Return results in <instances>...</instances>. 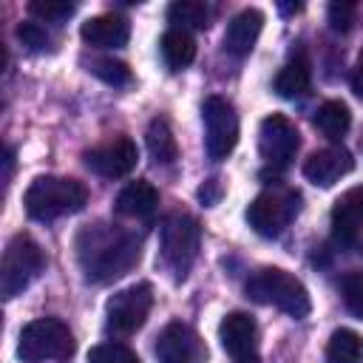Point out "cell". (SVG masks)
Listing matches in <instances>:
<instances>
[{
	"label": "cell",
	"instance_id": "cell-1",
	"mask_svg": "<svg viewBox=\"0 0 363 363\" xmlns=\"http://www.w3.org/2000/svg\"><path fill=\"white\" fill-rule=\"evenodd\" d=\"M77 255H79L85 281L108 284L113 278H122L139 264L142 238L136 233L113 230L111 224H94L79 235Z\"/></svg>",
	"mask_w": 363,
	"mask_h": 363
},
{
	"label": "cell",
	"instance_id": "cell-2",
	"mask_svg": "<svg viewBox=\"0 0 363 363\" xmlns=\"http://www.w3.org/2000/svg\"><path fill=\"white\" fill-rule=\"evenodd\" d=\"M85 201H88L85 184L68 176H37L23 196L26 213L34 221H54L60 216L79 213Z\"/></svg>",
	"mask_w": 363,
	"mask_h": 363
},
{
	"label": "cell",
	"instance_id": "cell-3",
	"mask_svg": "<svg viewBox=\"0 0 363 363\" xmlns=\"http://www.w3.org/2000/svg\"><path fill=\"white\" fill-rule=\"evenodd\" d=\"M244 292L250 301L264 303V306H275L295 320L306 318L312 309L306 286L295 275H289L286 269H278V267H264V269L252 272L244 284Z\"/></svg>",
	"mask_w": 363,
	"mask_h": 363
},
{
	"label": "cell",
	"instance_id": "cell-4",
	"mask_svg": "<svg viewBox=\"0 0 363 363\" xmlns=\"http://www.w3.org/2000/svg\"><path fill=\"white\" fill-rule=\"evenodd\" d=\"M74 354V335L60 318H37L23 326L17 337V357L23 363L68 360Z\"/></svg>",
	"mask_w": 363,
	"mask_h": 363
},
{
	"label": "cell",
	"instance_id": "cell-5",
	"mask_svg": "<svg viewBox=\"0 0 363 363\" xmlns=\"http://www.w3.org/2000/svg\"><path fill=\"white\" fill-rule=\"evenodd\" d=\"M199 241H201V227L193 216L173 213L164 218L159 230V250H162V264L173 272L176 281H182L190 272L199 255Z\"/></svg>",
	"mask_w": 363,
	"mask_h": 363
},
{
	"label": "cell",
	"instance_id": "cell-6",
	"mask_svg": "<svg viewBox=\"0 0 363 363\" xmlns=\"http://www.w3.org/2000/svg\"><path fill=\"white\" fill-rule=\"evenodd\" d=\"M45 267V255L40 250V244L26 235V233H17L6 250H3V261H0V295L6 301H11L14 295H20L31 278Z\"/></svg>",
	"mask_w": 363,
	"mask_h": 363
},
{
	"label": "cell",
	"instance_id": "cell-7",
	"mask_svg": "<svg viewBox=\"0 0 363 363\" xmlns=\"http://www.w3.org/2000/svg\"><path fill=\"white\" fill-rule=\"evenodd\" d=\"M150 306H153V286L145 281L113 292L105 303V332L116 337L133 335L147 320Z\"/></svg>",
	"mask_w": 363,
	"mask_h": 363
},
{
	"label": "cell",
	"instance_id": "cell-8",
	"mask_svg": "<svg viewBox=\"0 0 363 363\" xmlns=\"http://www.w3.org/2000/svg\"><path fill=\"white\" fill-rule=\"evenodd\" d=\"M204 119V150L210 159L221 162L233 153L238 142V116L224 96H207L201 105Z\"/></svg>",
	"mask_w": 363,
	"mask_h": 363
},
{
	"label": "cell",
	"instance_id": "cell-9",
	"mask_svg": "<svg viewBox=\"0 0 363 363\" xmlns=\"http://www.w3.org/2000/svg\"><path fill=\"white\" fill-rule=\"evenodd\" d=\"M298 213V193H278V190H264L258 193L250 207H247V221L250 227L264 235V238H275L284 233V227L292 221V216Z\"/></svg>",
	"mask_w": 363,
	"mask_h": 363
},
{
	"label": "cell",
	"instance_id": "cell-10",
	"mask_svg": "<svg viewBox=\"0 0 363 363\" xmlns=\"http://www.w3.org/2000/svg\"><path fill=\"white\" fill-rule=\"evenodd\" d=\"M82 159H85L91 173H96L102 179H122V176H128L136 167L139 147H136V142L130 136L119 133V136H111L108 142L85 150Z\"/></svg>",
	"mask_w": 363,
	"mask_h": 363
},
{
	"label": "cell",
	"instance_id": "cell-11",
	"mask_svg": "<svg viewBox=\"0 0 363 363\" xmlns=\"http://www.w3.org/2000/svg\"><path fill=\"white\" fill-rule=\"evenodd\" d=\"M301 145L298 128L284 113H269L258 128V153L269 167H286Z\"/></svg>",
	"mask_w": 363,
	"mask_h": 363
},
{
	"label": "cell",
	"instance_id": "cell-12",
	"mask_svg": "<svg viewBox=\"0 0 363 363\" xmlns=\"http://www.w3.org/2000/svg\"><path fill=\"white\" fill-rule=\"evenodd\" d=\"M218 340L235 363H258V326L250 312H227L218 323Z\"/></svg>",
	"mask_w": 363,
	"mask_h": 363
},
{
	"label": "cell",
	"instance_id": "cell-13",
	"mask_svg": "<svg viewBox=\"0 0 363 363\" xmlns=\"http://www.w3.org/2000/svg\"><path fill=\"white\" fill-rule=\"evenodd\" d=\"M207 346L199 332L182 320L167 323L156 337V360L159 363H204Z\"/></svg>",
	"mask_w": 363,
	"mask_h": 363
},
{
	"label": "cell",
	"instance_id": "cell-14",
	"mask_svg": "<svg viewBox=\"0 0 363 363\" xmlns=\"http://www.w3.org/2000/svg\"><path fill=\"white\" fill-rule=\"evenodd\" d=\"M354 167V159L346 147L332 145V147H320L315 153L306 156L303 162V176L318 184V187H332L335 182H340L349 170Z\"/></svg>",
	"mask_w": 363,
	"mask_h": 363
},
{
	"label": "cell",
	"instance_id": "cell-15",
	"mask_svg": "<svg viewBox=\"0 0 363 363\" xmlns=\"http://www.w3.org/2000/svg\"><path fill=\"white\" fill-rule=\"evenodd\" d=\"M363 227V184L360 187H349L346 193H340L332 204V238L340 247H349L357 241Z\"/></svg>",
	"mask_w": 363,
	"mask_h": 363
},
{
	"label": "cell",
	"instance_id": "cell-16",
	"mask_svg": "<svg viewBox=\"0 0 363 363\" xmlns=\"http://www.w3.org/2000/svg\"><path fill=\"white\" fill-rule=\"evenodd\" d=\"M79 34L94 48H122L130 37V23L122 14H96L79 26Z\"/></svg>",
	"mask_w": 363,
	"mask_h": 363
},
{
	"label": "cell",
	"instance_id": "cell-17",
	"mask_svg": "<svg viewBox=\"0 0 363 363\" xmlns=\"http://www.w3.org/2000/svg\"><path fill=\"white\" fill-rule=\"evenodd\" d=\"M261 28H264V14H261L258 9H244V11H238V14L227 23L224 48H227L233 57H247V54L255 48Z\"/></svg>",
	"mask_w": 363,
	"mask_h": 363
},
{
	"label": "cell",
	"instance_id": "cell-18",
	"mask_svg": "<svg viewBox=\"0 0 363 363\" xmlns=\"http://www.w3.org/2000/svg\"><path fill=\"white\" fill-rule=\"evenodd\" d=\"M113 207H116L119 216H128V218H147V216H153L156 207H159V190H156L150 182H145V179L128 182V184L119 190Z\"/></svg>",
	"mask_w": 363,
	"mask_h": 363
},
{
	"label": "cell",
	"instance_id": "cell-19",
	"mask_svg": "<svg viewBox=\"0 0 363 363\" xmlns=\"http://www.w3.org/2000/svg\"><path fill=\"white\" fill-rule=\"evenodd\" d=\"M275 91L284 99H301L312 91V65L303 54L292 57L275 77Z\"/></svg>",
	"mask_w": 363,
	"mask_h": 363
},
{
	"label": "cell",
	"instance_id": "cell-20",
	"mask_svg": "<svg viewBox=\"0 0 363 363\" xmlns=\"http://www.w3.org/2000/svg\"><path fill=\"white\" fill-rule=\"evenodd\" d=\"M159 51H162V60L170 71H182L196 60V40L190 31L167 28L159 40Z\"/></svg>",
	"mask_w": 363,
	"mask_h": 363
},
{
	"label": "cell",
	"instance_id": "cell-21",
	"mask_svg": "<svg viewBox=\"0 0 363 363\" xmlns=\"http://www.w3.org/2000/svg\"><path fill=\"white\" fill-rule=\"evenodd\" d=\"M312 125H315L326 139L337 142V139L349 130L352 113H349L346 102H340V99H326V102L318 105V111H315V116H312Z\"/></svg>",
	"mask_w": 363,
	"mask_h": 363
},
{
	"label": "cell",
	"instance_id": "cell-22",
	"mask_svg": "<svg viewBox=\"0 0 363 363\" xmlns=\"http://www.w3.org/2000/svg\"><path fill=\"white\" fill-rule=\"evenodd\" d=\"M145 142H147V153L156 164H173L179 159V145H176V136L167 125V119L156 116L150 125H147V133H145Z\"/></svg>",
	"mask_w": 363,
	"mask_h": 363
},
{
	"label": "cell",
	"instance_id": "cell-23",
	"mask_svg": "<svg viewBox=\"0 0 363 363\" xmlns=\"http://www.w3.org/2000/svg\"><path fill=\"white\" fill-rule=\"evenodd\" d=\"M326 363H363V337L354 329H335L326 343Z\"/></svg>",
	"mask_w": 363,
	"mask_h": 363
},
{
	"label": "cell",
	"instance_id": "cell-24",
	"mask_svg": "<svg viewBox=\"0 0 363 363\" xmlns=\"http://www.w3.org/2000/svg\"><path fill=\"white\" fill-rule=\"evenodd\" d=\"M167 20L173 23V28H182V31H201L210 26V9L199 0H176L167 6Z\"/></svg>",
	"mask_w": 363,
	"mask_h": 363
},
{
	"label": "cell",
	"instance_id": "cell-25",
	"mask_svg": "<svg viewBox=\"0 0 363 363\" xmlns=\"http://www.w3.org/2000/svg\"><path fill=\"white\" fill-rule=\"evenodd\" d=\"M91 74L99 77L102 82L113 85V88H125V85L133 82L130 68H128L122 60H113V57H99V60H94V62H91Z\"/></svg>",
	"mask_w": 363,
	"mask_h": 363
},
{
	"label": "cell",
	"instance_id": "cell-26",
	"mask_svg": "<svg viewBox=\"0 0 363 363\" xmlns=\"http://www.w3.org/2000/svg\"><path fill=\"white\" fill-rule=\"evenodd\" d=\"M74 3L68 0H31L28 3V14L43 20V23H60V20H68L74 14Z\"/></svg>",
	"mask_w": 363,
	"mask_h": 363
},
{
	"label": "cell",
	"instance_id": "cell-27",
	"mask_svg": "<svg viewBox=\"0 0 363 363\" xmlns=\"http://www.w3.org/2000/svg\"><path fill=\"white\" fill-rule=\"evenodd\" d=\"M340 295H343V303L352 315L363 318V272L360 269H352L340 278Z\"/></svg>",
	"mask_w": 363,
	"mask_h": 363
},
{
	"label": "cell",
	"instance_id": "cell-28",
	"mask_svg": "<svg viewBox=\"0 0 363 363\" xmlns=\"http://www.w3.org/2000/svg\"><path fill=\"white\" fill-rule=\"evenodd\" d=\"M88 363H142L125 343H99L88 352Z\"/></svg>",
	"mask_w": 363,
	"mask_h": 363
},
{
	"label": "cell",
	"instance_id": "cell-29",
	"mask_svg": "<svg viewBox=\"0 0 363 363\" xmlns=\"http://www.w3.org/2000/svg\"><path fill=\"white\" fill-rule=\"evenodd\" d=\"M354 14H357V6L352 0H332L329 9H326L332 31H349L352 23H354Z\"/></svg>",
	"mask_w": 363,
	"mask_h": 363
},
{
	"label": "cell",
	"instance_id": "cell-30",
	"mask_svg": "<svg viewBox=\"0 0 363 363\" xmlns=\"http://www.w3.org/2000/svg\"><path fill=\"white\" fill-rule=\"evenodd\" d=\"M17 37H20V43H23L26 48H31V51H45V48L51 45L48 31H45L40 23H31V20H26V23L17 26Z\"/></svg>",
	"mask_w": 363,
	"mask_h": 363
},
{
	"label": "cell",
	"instance_id": "cell-31",
	"mask_svg": "<svg viewBox=\"0 0 363 363\" xmlns=\"http://www.w3.org/2000/svg\"><path fill=\"white\" fill-rule=\"evenodd\" d=\"M221 193H224V187H221V182H218V179H207V182L199 187V199H201V204H204V207L218 204Z\"/></svg>",
	"mask_w": 363,
	"mask_h": 363
},
{
	"label": "cell",
	"instance_id": "cell-32",
	"mask_svg": "<svg viewBox=\"0 0 363 363\" xmlns=\"http://www.w3.org/2000/svg\"><path fill=\"white\" fill-rule=\"evenodd\" d=\"M352 91L363 99V51H360V57H357V65H354V71H352Z\"/></svg>",
	"mask_w": 363,
	"mask_h": 363
}]
</instances>
